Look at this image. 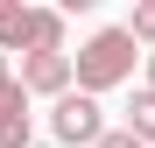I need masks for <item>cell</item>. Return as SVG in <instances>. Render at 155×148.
<instances>
[{"instance_id": "obj_1", "label": "cell", "mask_w": 155, "mask_h": 148, "mask_svg": "<svg viewBox=\"0 0 155 148\" xmlns=\"http://www.w3.org/2000/svg\"><path fill=\"white\" fill-rule=\"evenodd\" d=\"M134 57H141V49H134L127 28H99V35L71 57V85L85 92V99H99V92H113V85L134 78Z\"/></svg>"}, {"instance_id": "obj_2", "label": "cell", "mask_w": 155, "mask_h": 148, "mask_svg": "<svg viewBox=\"0 0 155 148\" xmlns=\"http://www.w3.org/2000/svg\"><path fill=\"white\" fill-rule=\"evenodd\" d=\"M35 49H64V14L0 0V57H35Z\"/></svg>"}, {"instance_id": "obj_3", "label": "cell", "mask_w": 155, "mask_h": 148, "mask_svg": "<svg viewBox=\"0 0 155 148\" xmlns=\"http://www.w3.org/2000/svg\"><path fill=\"white\" fill-rule=\"evenodd\" d=\"M49 134H57L64 148H92L99 134H106V113H99V99H85V92H64L57 106H49Z\"/></svg>"}, {"instance_id": "obj_4", "label": "cell", "mask_w": 155, "mask_h": 148, "mask_svg": "<svg viewBox=\"0 0 155 148\" xmlns=\"http://www.w3.org/2000/svg\"><path fill=\"white\" fill-rule=\"evenodd\" d=\"M14 85L28 92V99H64L71 92V57H64V49H35V57H21Z\"/></svg>"}, {"instance_id": "obj_5", "label": "cell", "mask_w": 155, "mask_h": 148, "mask_svg": "<svg viewBox=\"0 0 155 148\" xmlns=\"http://www.w3.org/2000/svg\"><path fill=\"white\" fill-rule=\"evenodd\" d=\"M35 134V113H28V92L14 85V71L0 78V148H28Z\"/></svg>"}, {"instance_id": "obj_6", "label": "cell", "mask_w": 155, "mask_h": 148, "mask_svg": "<svg viewBox=\"0 0 155 148\" xmlns=\"http://www.w3.org/2000/svg\"><path fill=\"white\" fill-rule=\"evenodd\" d=\"M127 134H134L141 148H155V92H148V85L134 92V106H127Z\"/></svg>"}, {"instance_id": "obj_7", "label": "cell", "mask_w": 155, "mask_h": 148, "mask_svg": "<svg viewBox=\"0 0 155 148\" xmlns=\"http://www.w3.org/2000/svg\"><path fill=\"white\" fill-rule=\"evenodd\" d=\"M127 35H134V49H141V42H155V0H141V7H134V21H127Z\"/></svg>"}, {"instance_id": "obj_8", "label": "cell", "mask_w": 155, "mask_h": 148, "mask_svg": "<svg viewBox=\"0 0 155 148\" xmlns=\"http://www.w3.org/2000/svg\"><path fill=\"white\" fill-rule=\"evenodd\" d=\"M92 148H141V141H134V134H127V127H106V134H99Z\"/></svg>"}, {"instance_id": "obj_9", "label": "cell", "mask_w": 155, "mask_h": 148, "mask_svg": "<svg viewBox=\"0 0 155 148\" xmlns=\"http://www.w3.org/2000/svg\"><path fill=\"white\" fill-rule=\"evenodd\" d=\"M0 78H7V57H0Z\"/></svg>"}]
</instances>
